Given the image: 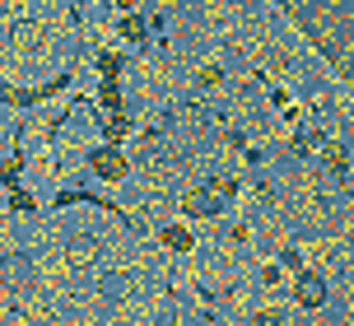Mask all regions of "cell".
I'll use <instances>...</instances> for the list:
<instances>
[{"instance_id":"cell-1","label":"cell","mask_w":354,"mask_h":326,"mask_svg":"<svg viewBox=\"0 0 354 326\" xmlns=\"http://www.w3.org/2000/svg\"><path fill=\"white\" fill-rule=\"evenodd\" d=\"M294 298H299L303 308H322V303H326V285H322V275H299Z\"/></svg>"}]
</instances>
